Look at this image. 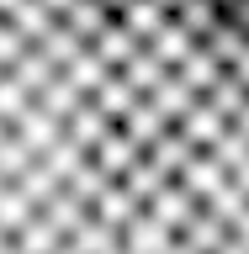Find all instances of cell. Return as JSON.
I'll return each instance as SVG.
<instances>
[{
  "label": "cell",
  "instance_id": "cell-1",
  "mask_svg": "<svg viewBox=\"0 0 249 254\" xmlns=\"http://www.w3.org/2000/svg\"><path fill=\"white\" fill-rule=\"evenodd\" d=\"M143 212H149V217H154L159 228H170V233L180 238V228H186V222L196 217V201H191V196H186L180 186H175V180H165V186H159L154 196L143 201Z\"/></svg>",
  "mask_w": 249,
  "mask_h": 254
},
{
  "label": "cell",
  "instance_id": "cell-2",
  "mask_svg": "<svg viewBox=\"0 0 249 254\" xmlns=\"http://www.w3.org/2000/svg\"><path fill=\"white\" fill-rule=\"evenodd\" d=\"M11 132L27 143V154H32V159H43L53 143H64V122H59V117H48V111H37V106L21 111V117L11 122Z\"/></svg>",
  "mask_w": 249,
  "mask_h": 254
},
{
  "label": "cell",
  "instance_id": "cell-3",
  "mask_svg": "<svg viewBox=\"0 0 249 254\" xmlns=\"http://www.w3.org/2000/svg\"><path fill=\"white\" fill-rule=\"evenodd\" d=\"M138 159H143V154H138V148H133V143L122 138V132H117V127H111L106 138H101V143L90 148V164L101 170V180H111V186H117V180H122V175L133 170V164H138Z\"/></svg>",
  "mask_w": 249,
  "mask_h": 254
},
{
  "label": "cell",
  "instance_id": "cell-4",
  "mask_svg": "<svg viewBox=\"0 0 249 254\" xmlns=\"http://www.w3.org/2000/svg\"><path fill=\"white\" fill-rule=\"evenodd\" d=\"M117 132H122L127 143H133V148H138V154H149V148H154L159 138H165V132H170V122H165V117H159L154 106H149V101H138V106L127 111L122 122H117Z\"/></svg>",
  "mask_w": 249,
  "mask_h": 254
},
{
  "label": "cell",
  "instance_id": "cell-5",
  "mask_svg": "<svg viewBox=\"0 0 249 254\" xmlns=\"http://www.w3.org/2000/svg\"><path fill=\"white\" fill-rule=\"evenodd\" d=\"M165 21H170V16L159 11L154 0H127L122 11H117V27H122V32H127V37H133L138 48H149V43H154Z\"/></svg>",
  "mask_w": 249,
  "mask_h": 254
},
{
  "label": "cell",
  "instance_id": "cell-6",
  "mask_svg": "<svg viewBox=\"0 0 249 254\" xmlns=\"http://www.w3.org/2000/svg\"><path fill=\"white\" fill-rule=\"evenodd\" d=\"M117 74H122V85H127L133 95H138V101H149V95H154L159 85L170 79V69H165V64H159L154 53H149V48H138V53H133V59H127L122 69H117Z\"/></svg>",
  "mask_w": 249,
  "mask_h": 254
},
{
  "label": "cell",
  "instance_id": "cell-7",
  "mask_svg": "<svg viewBox=\"0 0 249 254\" xmlns=\"http://www.w3.org/2000/svg\"><path fill=\"white\" fill-rule=\"evenodd\" d=\"M170 244H175V233L159 228L149 212H138V217L122 228V254H170Z\"/></svg>",
  "mask_w": 249,
  "mask_h": 254
},
{
  "label": "cell",
  "instance_id": "cell-8",
  "mask_svg": "<svg viewBox=\"0 0 249 254\" xmlns=\"http://www.w3.org/2000/svg\"><path fill=\"white\" fill-rule=\"evenodd\" d=\"M106 132H111V122H106V117H101V111L90 106V101H80V106H75V117L64 122V138L75 143V148H80L85 159H90V148H95L101 138H106Z\"/></svg>",
  "mask_w": 249,
  "mask_h": 254
},
{
  "label": "cell",
  "instance_id": "cell-9",
  "mask_svg": "<svg viewBox=\"0 0 249 254\" xmlns=\"http://www.w3.org/2000/svg\"><path fill=\"white\" fill-rule=\"evenodd\" d=\"M175 132H180V138L191 143V148H196V154H207V148H212V143L223 138V132H228V122H223L218 111L207 106V101H196V106H191V117L180 127H175Z\"/></svg>",
  "mask_w": 249,
  "mask_h": 254
},
{
  "label": "cell",
  "instance_id": "cell-10",
  "mask_svg": "<svg viewBox=\"0 0 249 254\" xmlns=\"http://www.w3.org/2000/svg\"><path fill=\"white\" fill-rule=\"evenodd\" d=\"M223 180H228V175H223V170H218V164H212V159H207V154H196V159H191V164H186V170L175 175V186L186 190V196H191V201H196V206H202L207 196H212V190L223 186Z\"/></svg>",
  "mask_w": 249,
  "mask_h": 254
},
{
  "label": "cell",
  "instance_id": "cell-11",
  "mask_svg": "<svg viewBox=\"0 0 249 254\" xmlns=\"http://www.w3.org/2000/svg\"><path fill=\"white\" fill-rule=\"evenodd\" d=\"M138 212H143V206L133 201L122 186H106V190H101V196L90 201V217H95V222H106V228H117V233H122L127 222L138 217Z\"/></svg>",
  "mask_w": 249,
  "mask_h": 254
},
{
  "label": "cell",
  "instance_id": "cell-12",
  "mask_svg": "<svg viewBox=\"0 0 249 254\" xmlns=\"http://www.w3.org/2000/svg\"><path fill=\"white\" fill-rule=\"evenodd\" d=\"M143 159H149V164H154V170L165 175V180H175V175H180V170L191 164V159H196V148H191V143H186V138H180V132L170 127V132H165V138H159V143H154V148H149Z\"/></svg>",
  "mask_w": 249,
  "mask_h": 254
},
{
  "label": "cell",
  "instance_id": "cell-13",
  "mask_svg": "<svg viewBox=\"0 0 249 254\" xmlns=\"http://www.w3.org/2000/svg\"><path fill=\"white\" fill-rule=\"evenodd\" d=\"M202 212H207L212 222H223L228 233H234L239 222H244V212H249V196L234 186V180H223V186H218V190H212V196L202 201Z\"/></svg>",
  "mask_w": 249,
  "mask_h": 254
},
{
  "label": "cell",
  "instance_id": "cell-14",
  "mask_svg": "<svg viewBox=\"0 0 249 254\" xmlns=\"http://www.w3.org/2000/svg\"><path fill=\"white\" fill-rule=\"evenodd\" d=\"M5 27H11V32H16V37H21L27 48H37V43L48 37V32L59 27V21H53V16H48L43 5H37V0H21V5H16V11L5 16Z\"/></svg>",
  "mask_w": 249,
  "mask_h": 254
},
{
  "label": "cell",
  "instance_id": "cell-15",
  "mask_svg": "<svg viewBox=\"0 0 249 254\" xmlns=\"http://www.w3.org/2000/svg\"><path fill=\"white\" fill-rule=\"evenodd\" d=\"M59 27H64V32H75L80 43L90 48L95 37H101V32L111 27V16L101 11V5H95V0H75V5H69V11H64V21H59Z\"/></svg>",
  "mask_w": 249,
  "mask_h": 254
},
{
  "label": "cell",
  "instance_id": "cell-16",
  "mask_svg": "<svg viewBox=\"0 0 249 254\" xmlns=\"http://www.w3.org/2000/svg\"><path fill=\"white\" fill-rule=\"evenodd\" d=\"M223 238H228V228H223V222H212L202 206H196V217L180 228V238H175V244H180V249H191V254H218Z\"/></svg>",
  "mask_w": 249,
  "mask_h": 254
},
{
  "label": "cell",
  "instance_id": "cell-17",
  "mask_svg": "<svg viewBox=\"0 0 249 254\" xmlns=\"http://www.w3.org/2000/svg\"><path fill=\"white\" fill-rule=\"evenodd\" d=\"M80 101H85V95H80L64 74H53L43 90L32 95V106H37V111H48V117H59V122H69V117H75V106H80Z\"/></svg>",
  "mask_w": 249,
  "mask_h": 254
},
{
  "label": "cell",
  "instance_id": "cell-18",
  "mask_svg": "<svg viewBox=\"0 0 249 254\" xmlns=\"http://www.w3.org/2000/svg\"><path fill=\"white\" fill-rule=\"evenodd\" d=\"M149 106H154V111H159V117H165L170 127H180V122L191 117V106H196V95H191L186 85H180V79L170 74V79H165V85H159L154 95H149Z\"/></svg>",
  "mask_w": 249,
  "mask_h": 254
},
{
  "label": "cell",
  "instance_id": "cell-19",
  "mask_svg": "<svg viewBox=\"0 0 249 254\" xmlns=\"http://www.w3.org/2000/svg\"><path fill=\"white\" fill-rule=\"evenodd\" d=\"M149 53H154V59H159V64H165V69H170V74H175V69H180V64H186L191 53H196V43H191L186 32L175 27V16H170V21L159 27V37H154V43H149Z\"/></svg>",
  "mask_w": 249,
  "mask_h": 254
},
{
  "label": "cell",
  "instance_id": "cell-20",
  "mask_svg": "<svg viewBox=\"0 0 249 254\" xmlns=\"http://www.w3.org/2000/svg\"><path fill=\"white\" fill-rule=\"evenodd\" d=\"M69 249H75V254H117V249H122V233L106 228V222H95V217H85L75 228V238H69Z\"/></svg>",
  "mask_w": 249,
  "mask_h": 254
},
{
  "label": "cell",
  "instance_id": "cell-21",
  "mask_svg": "<svg viewBox=\"0 0 249 254\" xmlns=\"http://www.w3.org/2000/svg\"><path fill=\"white\" fill-rule=\"evenodd\" d=\"M90 106L101 111V117H106L111 127H117V122H122V117H127V111L138 106V95H133V90H127V85H122V74H111L106 85H101V90L90 95Z\"/></svg>",
  "mask_w": 249,
  "mask_h": 254
},
{
  "label": "cell",
  "instance_id": "cell-22",
  "mask_svg": "<svg viewBox=\"0 0 249 254\" xmlns=\"http://www.w3.org/2000/svg\"><path fill=\"white\" fill-rule=\"evenodd\" d=\"M37 217H43L48 228H53V233H59L64 244H69V238H75V228H80L85 217H90V212H85V206H80L75 196H64V190H59V196H53V201H48L43 212H37Z\"/></svg>",
  "mask_w": 249,
  "mask_h": 254
},
{
  "label": "cell",
  "instance_id": "cell-23",
  "mask_svg": "<svg viewBox=\"0 0 249 254\" xmlns=\"http://www.w3.org/2000/svg\"><path fill=\"white\" fill-rule=\"evenodd\" d=\"M196 48H202L207 59L218 64V69H228V64H234L239 53H244V48H249V37H239V32L228 27V21H218V27L207 32V37H202V43H196Z\"/></svg>",
  "mask_w": 249,
  "mask_h": 254
},
{
  "label": "cell",
  "instance_id": "cell-24",
  "mask_svg": "<svg viewBox=\"0 0 249 254\" xmlns=\"http://www.w3.org/2000/svg\"><path fill=\"white\" fill-rule=\"evenodd\" d=\"M218 21H223V11L212 5V0H186V5L175 11V27L186 32L191 43H202V37H207L212 27H218Z\"/></svg>",
  "mask_w": 249,
  "mask_h": 254
},
{
  "label": "cell",
  "instance_id": "cell-25",
  "mask_svg": "<svg viewBox=\"0 0 249 254\" xmlns=\"http://www.w3.org/2000/svg\"><path fill=\"white\" fill-rule=\"evenodd\" d=\"M90 53H95L101 64H106L111 74H117V69H122V64L133 59V53H138V43H133V37H127V32L117 27V21H111V27H106V32H101V37L90 43Z\"/></svg>",
  "mask_w": 249,
  "mask_h": 254
},
{
  "label": "cell",
  "instance_id": "cell-26",
  "mask_svg": "<svg viewBox=\"0 0 249 254\" xmlns=\"http://www.w3.org/2000/svg\"><path fill=\"white\" fill-rule=\"evenodd\" d=\"M64 79H69V85H75V90L85 95V101H90V95H95V90H101V85L111 79V69H106L101 59H95L90 48H85V53H80V59L69 64V69H64Z\"/></svg>",
  "mask_w": 249,
  "mask_h": 254
},
{
  "label": "cell",
  "instance_id": "cell-27",
  "mask_svg": "<svg viewBox=\"0 0 249 254\" xmlns=\"http://www.w3.org/2000/svg\"><path fill=\"white\" fill-rule=\"evenodd\" d=\"M175 79H180V85H186V90L196 95V101H202V95H207V90H212V85L223 79V69H218L212 59H207L202 48H196V53H191V59L180 64V69H175Z\"/></svg>",
  "mask_w": 249,
  "mask_h": 254
},
{
  "label": "cell",
  "instance_id": "cell-28",
  "mask_svg": "<svg viewBox=\"0 0 249 254\" xmlns=\"http://www.w3.org/2000/svg\"><path fill=\"white\" fill-rule=\"evenodd\" d=\"M207 159H212V164H218V170L228 175V180H234V175H239V170L249 164V138L228 127V132H223V138L212 143V148H207Z\"/></svg>",
  "mask_w": 249,
  "mask_h": 254
},
{
  "label": "cell",
  "instance_id": "cell-29",
  "mask_svg": "<svg viewBox=\"0 0 249 254\" xmlns=\"http://www.w3.org/2000/svg\"><path fill=\"white\" fill-rule=\"evenodd\" d=\"M53 74H59V69H53V64H48L43 53H37V48H27V53L16 59V69H11V79L21 85V90H27V101H32L37 90H43V85H48Z\"/></svg>",
  "mask_w": 249,
  "mask_h": 254
},
{
  "label": "cell",
  "instance_id": "cell-30",
  "mask_svg": "<svg viewBox=\"0 0 249 254\" xmlns=\"http://www.w3.org/2000/svg\"><path fill=\"white\" fill-rule=\"evenodd\" d=\"M37 53H43V59H48V64H53V69H59V74H64V69H69V64L80 59V53H85V43H80L75 32L53 27V32H48V37H43V43H37Z\"/></svg>",
  "mask_w": 249,
  "mask_h": 254
},
{
  "label": "cell",
  "instance_id": "cell-31",
  "mask_svg": "<svg viewBox=\"0 0 249 254\" xmlns=\"http://www.w3.org/2000/svg\"><path fill=\"white\" fill-rule=\"evenodd\" d=\"M202 101H207V106H212V111H218L223 122H234L239 111H244V101H249V95H244V90H239V79H234V74H228V69H223V79H218V85H212V90H207V95H202Z\"/></svg>",
  "mask_w": 249,
  "mask_h": 254
},
{
  "label": "cell",
  "instance_id": "cell-32",
  "mask_svg": "<svg viewBox=\"0 0 249 254\" xmlns=\"http://www.w3.org/2000/svg\"><path fill=\"white\" fill-rule=\"evenodd\" d=\"M32 164H37V159L27 154V143L16 138V132H5V138H0V180H5V186H16Z\"/></svg>",
  "mask_w": 249,
  "mask_h": 254
},
{
  "label": "cell",
  "instance_id": "cell-33",
  "mask_svg": "<svg viewBox=\"0 0 249 254\" xmlns=\"http://www.w3.org/2000/svg\"><path fill=\"white\" fill-rule=\"evenodd\" d=\"M37 164H43V170L53 175V186H69V175H75L80 164H85V154H80V148H75L69 138H64V143H53V148H48V154L37 159Z\"/></svg>",
  "mask_w": 249,
  "mask_h": 254
},
{
  "label": "cell",
  "instance_id": "cell-34",
  "mask_svg": "<svg viewBox=\"0 0 249 254\" xmlns=\"http://www.w3.org/2000/svg\"><path fill=\"white\" fill-rule=\"evenodd\" d=\"M16 190H21V196H27V206H32V212H43V206L53 201V196H59L64 186H53V175H48L43 164H32V170L21 175V180H16Z\"/></svg>",
  "mask_w": 249,
  "mask_h": 254
},
{
  "label": "cell",
  "instance_id": "cell-35",
  "mask_svg": "<svg viewBox=\"0 0 249 254\" xmlns=\"http://www.w3.org/2000/svg\"><path fill=\"white\" fill-rule=\"evenodd\" d=\"M106 186H111V180H101V170H95L90 159H85V164H80V170L69 175V186H64V196H75V201L85 206V212H90V201H95V196H101Z\"/></svg>",
  "mask_w": 249,
  "mask_h": 254
},
{
  "label": "cell",
  "instance_id": "cell-36",
  "mask_svg": "<svg viewBox=\"0 0 249 254\" xmlns=\"http://www.w3.org/2000/svg\"><path fill=\"white\" fill-rule=\"evenodd\" d=\"M117 186H122V190H127V196H133V201H138V206H143V201H149V196H154V190H159V186H165V175H159V170H154V164H149V159H138V164H133V170H127V175H122V180H117Z\"/></svg>",
  "mask_w": 249,
  "mask_h": 254
},
{
  "label": "cell",
  "instance_id": "cell-37",
  "mask_svg": "<svg viewBox=\"0 0 249 254\" xmlns=\"http://www.w3.org/2000/svg\"><path fill=\"white\" fill-rule=\"evenodd\" d=\"M11 244H16V254H53V249H59V244H64V238L53 233V228H48L43 217H32L27 228H21V233L11 238Z\"/></svg>",
  "mask_w": 249,
  "mask_h": 254
},
{
  "label": "cell",
  "instance_id": "cell-38",
  "mask_svg": "<svg viewBox=\"0 0 249 254\" xmlns=\"http://www.w3.org/2000/svg\"><path fill=\"white\" fill-rule=\"evenodd\" d=\"M27 106H32V101H27V90H21L11 74H0V127L11 132V122H16V117H21Z\"/></svg>",
  "mask_w": 249,
  "mask_h": 254
},
{
  "label": "cell",
  "instance_id": "cell-39",
  "mask_svg": "<svg viewBox=\"0 0 249 254\" xmlns=\"http://www.w3.org/2000/svg\"><path fill=\"white\" fill-rule=\"evenodd\" d=\"M21 53H27V43H21V37H16V32L5 27V21H0V74H11Z\"/></svg>",
  "mask_w": 249,
  "mask_h": 254
},
{
  "label": "cell",
  "instance_id": "cell-40",
  "mask_svg": "<svg viewBox=\"0 0 249 254\" xmlns=\"http://www.w3.org/2000/svg\"><path fill=\"white\" fill-rule=\"evenodd\" d=\"M223 21H228V27H234L239 37H249V0H234V5L223 11Z\"/></svg>",
  "mask_w": 249,
  "mask_h": 254
},
{
  "label": "cell",
  "instance_id": "cell-41",
  "mask_svg": "<svg viewBox=\"0 0 249 254\" xmlns=\"http://www.w3.org/2000/svg\"><path fill=\"white\" fill-rule=\"evenodd\" d=\"M228 74H234V79H239V90L249 95V48H244V53H239L234 64H228Z\"/></svg>",
  "mask_w": 249,
  "mask_h": 254
},
{
  "label": "cell",
  "instance_id": "cell-42",
  "mask_svg": "<svg viewBox=\"0 0 249 254\" xmlns=\"http://www.w3.org/2000/svg\"><path fill=\"white\" fill-rule=\"evenodd\" d=\"M37 5H43V11L53 16V21H64V11H69V5H75V0H37Z\"/></svg>",
  "mask_w": 249,
  "mask_h": 254
},
{
  "label": "cell",
  "instance_id": "cell-43",
  "mask_svg": "<svg viewBox=\"0 0 249 254\" xmlns=\"http://www.w3.org/2000/svg\"><path fill=\"white\" fill-rule=\"evenodd\" d=\"M228 238H234V244H244V249H249V212H244V222H239V228H234V233H228Z\"/></svg>",
  "mask_w": 249,
  "mask_h": 254
},
{
  "label": "cell",
  "instance_id": "cell-44",
  "mask_svg": "<svg viewBox=\"0 0 249 254\" xmlns=\"http://www.w3.org/2000/svg\"><path fill=\"white\" fill-rule=\"evenodd\" d=\"M95 5H101V11H106V16H111V21H117V11H122L127 0H95Z\"/></svg>",
  "mask_w": 249,
  "mask_h": 254
},
{
  "label": "cell",
  "instance_id": "cell-45",
  "mask_svg": "<svg viewBox=\"0 0 249 254\" xmlns=\"http://www.w3.org/2000/svg\"><path fill=\"white\" fill-rule=\"evenodd\" d=\"M154 5H159V11H165V16H175V11H180V5H186V0H154Z\"/></svg>",
  "mask_w": 249,
  "mask_h": 254
},
{
  "label": "cell",
  "instance_id": "cell-46",
  "mask_svg": "<svg viewBox=\"0 0 249 254\" xmlns=\"http://www.w3.org/2000/svg\"><path fill=\"white\" fill-rule=\"evenodd\" d=\"M218 254H249V249H244V244H234V238H223V249H218Z\"/></svg>",
  "mask_w": 249,
  "mask_h": 254
},
{
  "label": "cell",
  "instance_id": "cell-47",
  "mask_svg": "<svg viewBox=\"0 0 249 254\" xmlns=\"http://www.w3.org/2000/svg\"><path fill=\"white\" fill-rule=\"evenodd\" d=\"M234 186H239V190H244V196H249V164H244V170L234 175Z\"/></svg>",
  "mask_w": 249,
  "mask_h": 254
},
{
  "label": "cell",
  "instance_id": "cell-48",
  "mask_svg": "<svg viewBox=\"0 0 249 254\" xmlns=\"http://www.w3.org/2000/svg\"><path fill=\"white\" fill-rule=\"evenodd\" d=\"M16 5H21V0H0V21H5V16H11Z\"/></svg>",
  "mask_w": 249,
  "mask_h": 254
},
{
  "label": "cell",
  "instance_id": "cell-49",
  "mask_svg": "<svg viewBox=\"0 0 249 254\" xmlns=\"http://www.w3.org/2000/svg\"><path fill=\"white\" fill-rule=\"evenodd\" d=\"M212 5H218V11H228V5H234V0H212Z\"/></svg>",
  "mask_w": 249,
  "mask_h": 254
},
{
  "label": "cell",
  "instance_id": "cell-50",
  "mask_svg": "<svg viewBox=\"0 0 249 254\" xmlns=\"http://www.w3.org/2000/svg\"><path fill=\"white\" fill-rule=\"evenodd\" d=\"M53 254H75V249H69V244H59V249H53Z\"/></svg>",
  "mask_w": 249,
  "mask_h": 254
},
{
  "label": "cell",
  "instance_id": "cell-51",
  "mask_svg": "<svg viewBox=\"0 0 249 254\" xmlns=\"http://www.w3.org/2000/svg\"><path fill=\"white\" fill-rule=\"evenodd\" d=\"M170 254H191V249H180V244H170Z\"/></svg>",
  "mask_w": 249,
  "mask_h": 254
},
{
  "label": "cell",
  "instance_id": "cell-52",
  "mask_svg": "<svg viewBox=\"0 0 249 254\" xmlns=\"http://www.w3.org/2000/svg\"><path fill=\"white\" fill-rule=\"evenodd\" d=\"M5 244H11V238H5V233H0V249H5Z\"/></svg>",
  "mask_w": 249,
  "mask_h": 254
},
{
  "label": "cell",
  "instance_id": "cell-53",
  "mask_svg": "<svg viewBox=\"0 0 249 254\" xmlns=\"http://www.w3.org/2000/svg\"><path fill=\"white\" fill-rule=\"evenodd\" d=\"M0 138H5V127H0Z\"/></svg>",
  "mask_w": 249,
  "mask_h": 254
},
{
  "label": "cell",
  "instance_id": "cell-54",
  "mask_svg": "<svg viewBox=\"0 0 249 254\" xmlns=\"http://www.w3.org/2000/svg\"><path fill=\"white\" fill-rule=\"evenodd\" d=\"M117 254H122V249H117Z\"/></svg>",
  "mask_w": 249,
  "mask_h": 254
}]
</instances>
